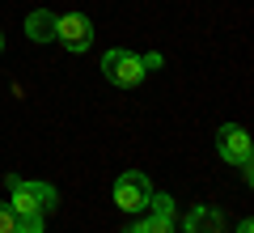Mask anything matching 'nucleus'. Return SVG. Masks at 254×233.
Returning <instances> with one entry per match:
<instances>
[{
  "label": "nucleus",
  "instance_id": "nucleus-1",
  "mask_svg": "<svg viewBox=\"0 0 254 233\" xmlns=\"http://www.w3.org/2000/svg\"><path fill=\"white\" fill-rule=\"evenodd\" d=\"M4 187H9V208L13 212H38V216H51L60 212V191L51 187V182H30V178H17V174H9L4 178Z\"/></svg>",
  "mask_w": 254,
  "mask_h": 233
},
{
  "label": "nucleus",
  "instance_id": "nucleus-2",
  "mask_svg": "<svg viewBox=\"0 0 254 233\" xmlns=\"http://www.w3.org/2000/svg\"><path fill=\"white\" fill-rule=\"evenodd\" d=\"M102 77H106L110 85H119V89H136L148 72H144V64H140L136 51H127V47H110V51L102 55Z\"/></svg>",
  "mask_w": 254,
  "mask_h": 233
},
{
  "label": "nucleus",
  "instance_id": "nucleus-3",
  "mask_svg": "<svg viewBox=\"0 0 254 233\" xmlns=\"http://www.w3.org/2000/svg\"><path fill=\"white\" fill-rule=\"evenodd\" d=\"M216 153L225 157L229 165H237V170H242L246 182L254 178V149H250V136H246V127L225 123V127L216 132Z\"/></svg>",
  "mask_w": 254,
  "mask_h": 233
},
{
  "label": "nucleus",
  "instance_id": "nucleus-4",
  "mask_svg": "<svg viewBox=\"0 0 254 233\" xmlns=\"http://www.w3.org/2000/svg\"><path fill=\"white\" fill-rule=\"evenodd\" d=\"M148 195H153V182H148V174H140V170H127V174H119V182H115V204L123 208V212H144L148 208Z\"/></svg>",
  "mask_w": 254,
  "mask_h": 233
},
{
  "label": "nucleus",
  "instance_id": "nucleus-5",
  "mask_svg": "<svg viewBox=\"0 0 254 233\" xmlns=\"http://www.w3.org/2000/svg\"><path fill=\"white\" fill-rule=\"evenodd\" d=\"M55 38H60L72 55H81V51H89V43H93V21L85 17V13H64V17L55 21Z\"/></svg>",
  "mask_w": 254,
  "mask_h": 233
},
{
  "label": "nucleus",
  "instance_id": "nucleus-6",
  "mask_svg": "<svg viewBox=\"0 0 254 233\" xmlns=\"http://www.w3.org/2000/svg\"><path fill=\"white\" fill-rule=\"evenodd\" d=\"M182 229L187 233H225V216H220V208L195 204L187 216H182Z\"/></svg>",
  "mask_w": 254,
  "mask_h": 233
},
{
  "label": "nucleus",
  "instance_id": "nucleus-7",
  "mask_svg": "<svg viewBox=\"0 0 254 233\" xmlns=\"http://www.w3.org/2000/svg\"><path fill=\"white\" fill-rule=\"evenodd\" d=\"M55 13L51 9H34V13H26V34H30V43H51L55 38Z\"/></svg>",
  "mask_w": 254,
  "mask_h": 233
},
{
  "label": "nucleus",
  "instance_id": "nucleus-8",
  "mask_svg": "<svg viewBox=\"0 0 254 233\" xmlns=\"http://www.w3.org/2000/svg\"><path fill=\"white\" fill-rule=\"evenodd\" d=\"M123 233H174V216H148V221L131 225V229H123Z\"/></svg>",
  "mask_w": 254,
  "mask_h": 233
},
{
  "label": "nucleus",
  "instance_id": "nucleus-9",
  "mask_svg": "<svg viewBox=\"0 0 254 233\" xmlns=\"http://www.w3.org/2000/svg\"><path fill=\"white\" fill-rule=\"evenodd\" d=\"M43 221L47 216L38 212H17V233H43Z\"/></svg>",
  "mask_w": 254,
  "mask_h": 233
},
{
  "label": "nucleus",
  "instance_id": "nucleus-10",
  "mask_svg": "<svg viewBox=\"0 0 254 233\" xmlns=\"http://www.w3.org/2000/svg\"><path fill=\"white\" fill-rule=\"evenodd\" d=\"M148 208H153V216H174V199L165 195V191H161V195L153 191V195H148Z\"/></svg>",
  "mask_w": 254,
  "mask_h": 233
},
{
  "label": "nucleus",
  "instance_id": "nucleus-11",
  "mask_svg": "<svg viewBox=\"0 0 254 233\" xmlns=\"http://www.w3.org/2000/svg\"><path fill=\"white\" fill-rule=\"evenodd\" d=\"M0 233H17V212L9 204H0Z\"/></svg>",
  "mask_w": 254,
  "mask_h": 233
},
{
  "label": "nucleus",
  "instance_id": "nucleus-12",
  "mask_svg": "<svg viewBox=\"0 0 254 233\" xmlns=\"http://www.w3.org/2000/svg\"><path fill=\"white\" fill-rule=\"evenodd\" d=\"M140 64H144V72H161V68H165L161 51H148V55H140Z\"/></svg>",
  "mask_w": 254,
  "mask_h": 233
},
{
  "label": "nucleus",
  "instance_id": "nucleus-13",
  "mask_svg": "<svg viewBox=\"0 0 254 233\" xmlns=\"http://www.w3.org/2000/svg\"><path fill=\"white\" fill-rule=\"evenodd\" d=\"M237 233H254V221H242V225H237Z\"/></svg>",
  "mask_w": 254,
  "mask_h": 233
},
{
  "label": "nucleus",
  "instance_id": "nucleus-14",
  "mask_svg": "<svg viewBox=\"0 0 254 233\" xmlns=\"http://www.w3.org/2000/svg\"><path fill=\"white\" fill-rule=\"evenodd\" d=\"M0 51H4V34H0Z\"/></svg>",
  "mask_w": 254,
  "mask_h": 233
}]
</instances>
